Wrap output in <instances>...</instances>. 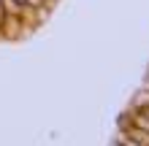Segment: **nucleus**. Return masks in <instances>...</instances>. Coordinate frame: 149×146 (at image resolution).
Segmentation results:
<instances>
[{"label":"nucleus","instance_id":"1","mask_svg":"<svg viewBox=\"0 0 149 146\" xmlns=\"http://www.w3.org/2000/svg\"><path fill=\"white\" fill-rule=\"evenodd\" d=\"M122 143H125V146H138V143H133V141H127V138H122Z\"/></svg>","mask_w":149,"mask_h":146},{"label":"nucleus","instance_id":"2","mask_svg":"<svg viewBox=\"0 0 149 146\" xmlns=\"http://www.w3.org/2000/svg\"><path fill=\"white\" fill-rule=\"evenodd\" d=\"M16 3H24V0H16Z\"/></svg>","mask_w":149,"mask_h":146}]
</instances>
